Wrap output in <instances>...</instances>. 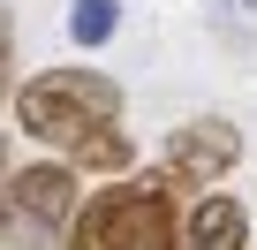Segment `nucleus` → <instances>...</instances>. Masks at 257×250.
<instances>
[{
  "label": "nucleus",
  "mask_w": 257,
  "mask_h": 250,
  "mask_svg": "<svg viewBox=\"0 0 257 250\" xmlns=\"http://www.w3.org/2000/svg\"><path fill=\"white\" fill-rule=\"evenodd\" d=\"M76 212H83V175L68 159L16 167L0 190V250H68Z\"/></svg>",
  "instance_id": "1"
},
{
  "label": "nucleus",
  "mask_w": 257,
  "mask_h": 250,
  "mask_svg": "<svg viewBox=\"0 0 257 250\" xmlns=\"http://www.w3.org/2000/svg\"><path fill=\"white\" fill-rule=\"evenodd\" d=\"M68 250H182L174 197H167L159 182L98 190V197H83V212H76V227H68Z\"/></svg>",
  "instance_id": "2"
},
{
  "label": "nucleus",
  "mask_w": 257,
  "mask_h": 250,
  "mask_svg": "<svg viewBox=\"0 0 257 250\" xmlns=\"http://www.w3.org/2000/svg\"><path fill=\"white\" fill-rule=\"evenodd\" d=\"M16 121L38 144H68V137L98 129V121H121V84L98 68H46L16 91Z\"/></svg>",
  "instance_id": "3"
},
{
  "label": "nucleus",
  "mask_w": 257,
  "mask_h": 250,
  "mask_svg": "<svg viewBox=\"0 0 257 250\" xmlns=\"http://www.w3.org/2000/svg\"><path fill=\"white\" fill-rule=\"evenodd\" d=\"M242 159V129L227 114H197L167 137V159H159V182H182V190H212L219 175H234Z\"/></svg>",
  "instance_id": "4"
},
{
  "label": "nucleus",
  "mask_w": 257,
  "mask_h": 250,
  "mask_svg": "<svg viewBox=\"0 0 257 250\" xmlns=\"http://www.w3.org/2000/svg\"><path fill=\"white\" fill-rule=\"evenodd\" d=\"M182 250H249V212L234 197H197L182 212Z\"/></svg>",
  "instance_id": "5"
},
{
  "label": "nucleus",
  "mask_w": 257,
  "mask_h": 250,
  "mask_svg": "<svg viewBox=\"0 0 257 250\" xmlns=\"http://www.w3.org/2000/svg\"><path fill=\"white\" fill-rule=\"evenodd\" d=\"M61 159H68L76 175H128L137 144L121 137V121H98V129H83V137H68V144H61Z\"/></svg>",
  "instance_id": "6"
},
{
  "label": "nucleus",
  "mask_w": 257,
  "mask_h": 250,
  "mask_svg": "<svg viewBox=\"0 0 257 250\" xmlns=\"http://www.w3.org/2000/svg\"><path fill=\"white\" fill-rule=\"evenodd\" d=\"M121 31V0H68V38L76 46H106Z\"/></svg>",
  "instance_id": "7"
},
{
  "label": "nucleus",
  "mask_w": 257,
  "mask_h": 250,
  "mask_svg": "<svg viewBox=\"0 0 257 250\" xmlns=\"http://www.w3.org/2000/svg\"><path fill=\"white\" fill-rule=\"evenodd\" d=\"M0 190H8V137H0Z\"/></svg>",
  "instance_id": "8"
}]
</instances>
